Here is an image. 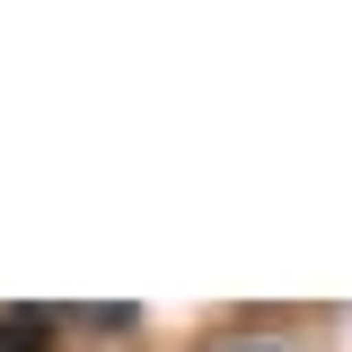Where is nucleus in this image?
<instances>
[{"label": "nucleus", "mask_w": 352, "mask_h": 352, "mask_svg": "<svg viewBox=\"0 0 352 352\" xmlns=\"http://www.w3.org/2000/svg\"><path fill=\"white\" fill-rule=\"evenodd\" d=\"M247 352H282V344H247Z\"/></svg>", "instance_id": "obj_2"}, {"label": "nucleus", "mask_w": 352, "mask_h": 352, "mask_svg": "<svg viewBox=\"0 0 352 352\" xmlns=\"http://www.w3.org/2000/svg\"><path fill=\"white\" fill-rule=\"evenodd\" d=\"M53 344V308H0V352H44Z\"/></svg>", "instance_id": "obj_1"}]
</instances>
